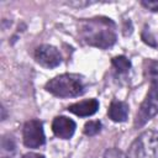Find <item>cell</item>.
<instances>
[{
    "label": "cell",
    "instance_id": "6da1fadb",
    "mask_svg": "<svg viewBox=\"0 0 158 158\" xmlns=\"http://www.w3.org/2000/svg\"><path fill=\"white\" fill-rule=\"evenodd\" d=\"M83 41L99 48H109L116 42L115 23L106 17L86 20L80 26Z\"/></svg>",
    "mask_w": 158,
    "mask_h": 158
},
{
    "label": "cell",
    "instance_id": "7a4b0ae2",
    "mask_svg": "<svg viewBox=\"0 0 158 158\" xmlns=\"http://www.w3.org/2000/svg\"><path fill=\"white\" fill-rule=\"evenodd\" d=\"M144 75L149 80V90L142 101L135 118V127H142L158 114V62H144Z\"/></svg>",
    "mask_w": 158,
    "mask_h": 158
},
{
    "label": "cell",
    "instance_id": "3957f363",
    "mask_svg": "<svg viewBox=\"0 0 158 158\" xmlns=\"http://www.w3.org/2000/svg\"><path fill=\"white\" fill-rule=\"evenodd\" d=\"M46 90L59 98H74L85 91V84L78 74H60L46 84Z\"/></svg>",
    "mask_w": 158,
    "mask_h": 158
},
{
    "label": "cell",
    "instance_id": "277c9868",
    "mask_svg": "<svg viewBox=\"0 0 158 158\" xmlns=\"http://www.w3.org/2000/svg\"><path fill=\"white\" fill-rule=\"evenodd\" d=\"M128 158H158V132L148 130L142 132L130 146Z\"/></svg>",
    "mask_w": 158,
    "mask_h": 158
},
{
    "label": "cell",
    "instance_id": "5b68a950",
    "mask_svg": "<svg viewBox=\"0 0 158 158\" xmlns=\"http://www.w3.org/2000/svg\"><path fill=\"white\" fill-rule=\"evenodd\" d=\"M23 143L28 148H38L44 144L46 137L43 132V125L40 120H30L23 125L22 131Z\"/></svg>",
    "mask_w": 158,
    "mask_h": 158
},
{
    "label": "cell",
    "instance_id": "8992f818",
    "mask_svg": "<svg viewBox=\"0 0 158 158\" xmlns=\"http://www.w3.org/2000/svg\"><path fill=\"white\" fill-rule=\"evenodd\" d=\"M35 58L37 63L46 68H56L62 62V56L59 51L49 44H42L37 47L35 51Z\"/></svg>",
    "mask_w": 158,
    "mask_h": 158
},
{
    "label": "cell",
    "instance_id": "52a82bcc",
    "mask_svg": "<svg viewBox=\"0 0 158 158\" xmlns=\"http://www.w3.org/2000/svg\"><path fill=\"white\" fill-rule=\"evenodd\" d=\"M75 122L65 116H58L52 122L53 133L63 139H69L75 132Z\"/></svg>",
    "mask_w": 158,
    "mask_h": 158
},
{
    "label": "cell",
    "instance_id": "ba28073f",
    "mask_svg": "<svg viewBox=\"0 0 158 158\" xmlns=\"http://www.w3.org/2000/svg\"><path fill=\"white\" fill-rule=\"evenodd\" d=\"M99 109V101L96 99H89V100H84V101H79L75 104H72L68 110L78 116L81 117H86V116H91L94 115Z\"/></svg>",
    "mask_w": 158,
    "mask_h": 158
},
{
    "label": "cell",
    "instance_id": "9c48e42d",
    "mask_svg": "<svg viewBox=\"0 0 158 158\" xmlns=\"http://www.w3.org/2000/svg\"><path fill=\"white\" fill-rule=\"evenodd\" d=\"M107 115L115 122H123L128 116V105L120 100H112Z\"/></svg>",
    "mask_w": 158,
    "mask_h": 158
},
{
    "label": "cell",
    "instance_id": "30bf717a",
    "mask_svg": "<svg viewBox=\"0 0 158 158\" xmlns=\"http://www.w3.org/2000/svg\"><path fill=\"white\" fill-rule=\"evenodd\" d=\"M112 64L118 73H126L131 68V62L125 56H117L112 58Z\"/></svg>",
    "mask_w": 158,
    "mask_h": 158
},
{
    "label": "cell",
    "instance_id": "8fae6325",
    "mask_svg": "<svg viewBox=\"0 0 158 158\" xmlns=\"http://www.w3.org/2000/svg\"><path fill=\"white\" fill-rule=\"evenodd\" d=\"M101 130V122L100 121H89L84 126V133L86 136H95Z\"/></svg>",
    "mask_w": 158,
    "mask_h": 158
},
{
    "label": "cell",
    "instance_id": "7c38bea8",
    "mask_svg": "<svg viewBox=\"0 0 158 158\" xmlns=\"http://www.w3.org/2000/svg\"><path fill=\"white\" fill-rule=\"evenodd\" d=\"M104 158H123V154L121 151H118L116 148H110L105 152Z\"/></svg>",
    "mask_w": 158,
    "mask_h": 158
},
{
    "label": "cell",
    "instance_id": "4fadbf2b",
    "mask_svg": "<svg viewBox=\"0 0 158 158\" xmlns=\"http://www.w3.org/2000/svg\"><path fill=\"white\" fill-rule=\"evenodd\" d=\"M142 5L154 12H158V1H142Z\"/></svg>",
    "mask_w": 158,
    "mask_h": 158
},
{
    "label": "cell",
    "instance_id": "5bb4252c",
    "mask_svg": "<svg viewBox=\"0 0 158 158\" xmlns=\"http://www.w3.org/2000/svg\"><path fill=\"white\" fill-rule=\"evenodd\" d=\"M142 38H143V41L146 42V43H148L149 46H153V47H156V41H154V38L149 35V32H148V36H146L144 33H142Z\"/></svg>",
    "mask_w": 158,
    "mask_h": 158
},
{
    "label": "cell",
    "instance_id": "9a60e30c",
    "mask_svg": "<svg viewBox=\"0 0 158 158\" xmlns=\"http://www.w3.org/2000/svg\"><path fill=\"white\" fill-rule=\"evenodd\" d=\"M22 158H44V156L42 154H38V153H33V152H30V153H26L22 156Z\"/></svg>",
    "mask_w": 158,
    "mask_h": 158
}]
</instances>
